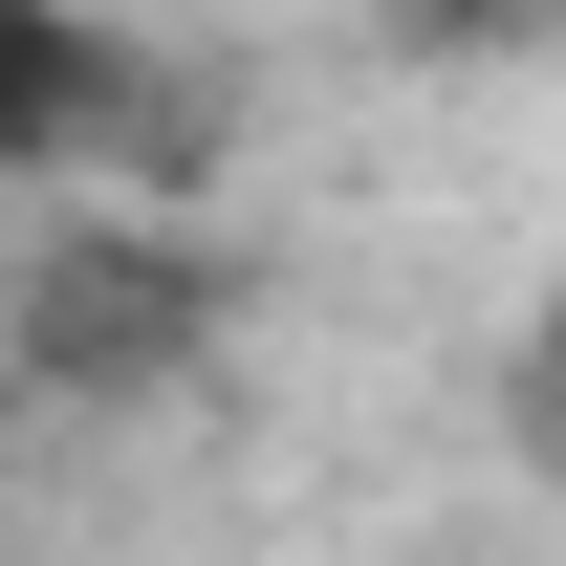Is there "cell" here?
Wrapping results in <instances>:
<instances>
[{"label": "cell", "mask_w": 566, "mask_h": 566, "mask_svg": "<svg viewBox=\"0 0 566 566\" xmlns=\"http://www.w3.org/2000/svg\"><path fill=\"white\" fill-rule=\"evenodd\" d=\"M109 109H132V44H109L87 0H0V175L109 153Z\"/></svg>", "instance_id": "2"}, {"label": "cell", "mask_w": 566, "mask_h": 566, "mask_svg": "<svg viewBox=\"0 0 566 566\" xmlns=\"http://www.w3.org/2000/svg\"><path fill=\"white\" fill-rule=\"evenodd\" d=\"M523 415H545V458H566V283H545V349H523Z\"/></svg>", "instance_id": "3"}, {"label": "cell", "mask_w": 566, "mask_h": 566, "mask_svg": "<svg viewBox=\"0 0 566 566\" xmlns=\"http://www.w3.org/2000/svg\"><path fill=\"white\" fill-rule=\"evenodd\" d=\"M218 349V262L197 240H153V218H109V240H66V262L22 283V370L44 392H153V370Z\"/></svg>", "instance_id": "1"}, {"label": "cell", "mask_w": 566, "mask_h": 566, "mask_svg": "<svg viewBox=\"0 0 566 566\" xmlns=\"http://www.w3.org/2000/svg\"><path fill=\"white\" fill-rule=\"evenodd\" d=\"M480 22H523V0H392V44H480Z\"/></svg>", "instance_id": "4"}]
</instances>
